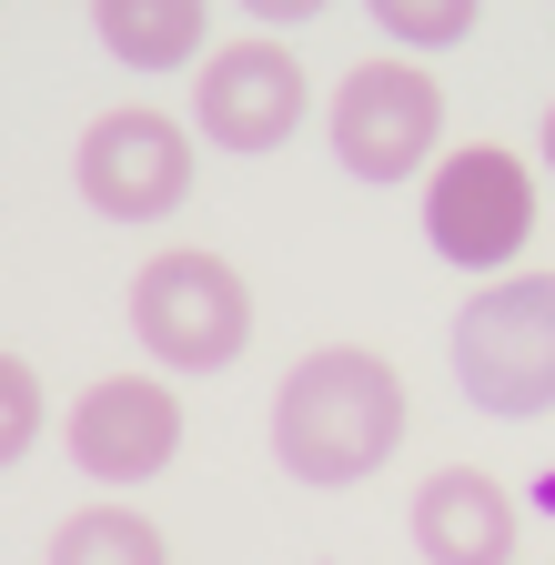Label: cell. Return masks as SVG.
Wrapping results in <instances>:
<instances>
[{"mask_svg":"<svg viewBox=\"0 0 555 565\" xmlns=\"http://www.w3.org/2000/svg\"><path fill=\"white\" fill-rule=\"evenodd\" d=\"M404 435V384L384 353L364 343H323L284 374L273 394V455L293 484H364Z\"/></svg>","mask_w":555,"mask_h":565,"instance_id":"6da1fadb","label":"cell"},{"mask_svg":"<svg viewBox=\"0 0 555 565\" xmlns=\"http://www.w3.org/2000/svg\"><path fill=\"white\" fill-rule=\"evenodd\" d=\"M455 384L474 414H505V424L555 404V273L484 282L455 313Z\"/></svg>","mask_w":555,"mask_h":565,"instance_id":"7a4b0ae2","label":"cell"},{"mask_svg":"<svg viewBox=\"0 0 555 565\" xmlns=\"http://www.w3.org/2000/svg\"><path fill=\"white\" fill-rule=\"evenodd\" d=\"M131 343L172 374H223L253 343V282L223 253H152L131 273Z\"/></svg>","mask_w":555,"mask_h":565,"instance_id":"3957f363","label":"cell"},{"mask_svg":"<svg viewBox=\"0 0 555 565\" xmlns=\"http://www.w3.org/2000/svg\"><path fill=\"white\" fill-rule=\"evenodd\" d=\"M535 233V172L495 141H474V152H445L435 182H425V243L435 263L455 273H505Z\"/></svg>","mask_w":555,"mask_h":565,"instance_id":"277c9868","label":"cell"},{"mask_svg":"<svg viewBox=\"0 0 555 565\" xmlns=\"http://www.w3.org/2000/svg\"><path fill=\"white\" fill-rule=\"evenodd\" d=\"M323 131H333V162L354 182H414L445 141V92L414 61H364V71H343Z\"/></svg>","mask_w":555,"mask_h":565,"instance_id":"5b68a950","label":"cell"},{"mask_svg":"<svg viewBox=\"0 0 555 565\" xmlns=\"http://www.w3.org/2000/svg\"><path fill=\"white\" fill-rule=\"evenodd\" d=\"M72 182L102 223H162L192 192V131L162 111H102L72 152Z\"/></svg>","mask_w":555,"mask_h":565,"instance_id":"8992f818","label":"cell"},{"mask_svg":"<svg viewBox=\"0 0 555 565\" xmlns=\"http://www.w3.org/2000/svg\"><path fill=\"white\" fill-rule=\"evenodd\" d=\"M192 121L223 141V152H273L293 141L303 121V61L284 41H233L202 61V92H192Z\"/></svg>","mask_w":555,"mask_h":565,"instance_id":"52a82bcc","label":"cell"},{"mask_svg":"<svg viewBox=\"0 0 555 565\" xmlns=\"http://www.w3.org/2000/svg\"><path fill=\"white\" fill-rule=\"evenodd\" d=\"M182 455V404L152 374H111L72 404V465L102 484H152Z\"/></svg>","mask_w":555,"mask_h":565,"instance_id":"ba28073f","label":"cell"},{"mask_svg":"<svg viewBox=\"0 0 555 565\" xmlns=\"http://www.w3.org/2000/svg\"><path fill=\"white\" fill-rule=\"evenodd\" d=\"M414 545L425 565H515V494L474 465H445L414 484Z\"/></svg>","mask_w":555,"mask_h":565,"instance_id":"9c48e42d","label":"cell"},{"mask_svg":"<svg viewBox=\"0 0 555 565\" xmlns=\"http://www.w3.org/2000/svg\"><path fill=\"white\" fill-rule=\"evenodd\" d=\"M92 31H102V51L121 71H182L213 41V11H202V0H102Z\"/></svg>","mask_w":555,"mask_h":565,"instance_id":"30bf717a","label":"cell"},{"mask_svg":"<svg viewBox=\"0 0 555 565\" xmlns=\"http://www.w3.org/2000/svg\"><path fill=\"white\" fill-rule=\"evenodd\" d=\"M41 565H162V525L131 505H82L72 525H51Z\"/></svg>","mask_w":555,"mask_h":565,"instance_id":"8fae6325","label":"cell"},{"mask_svg":"<svg viewBox=\"0 0 555 565\" xmlns=\"http://www.w3.org/2000/svg\"><path fill=\"white\" fill-rule=\"evenodd\" d=\"M374 31L384 41H474V0H374Z\"/></svg>","mask_w":555,"mask_h":565,"instance_id":"7c38bea8","label":"cell"},{"mask_svg":"<svg viewBox=\"0 0 555 565\" xmlns=\"http://www.w3.org/2000/svg\"><path fill=\"white\" fill-rule=\"evenodd\" d=\"M31 435H41V384H31L21 353H0V465H21Z\"/></svg>","mask_w":555,"mask_h":565,"instance_id":"4fadbf2b","label":"cell"},{"mask_svg":"<svg viewBox=\"0 0 555 565\" xmlns=\"http://www.w3.org/2000/svg\"><path fill=\"white\" fill-rule=\"evenodd\" d=\"M545 172H555V111H545Z\"/></svg>","mask_w":555,"mask_h":565,"instance_id":"5bb4252c","label":"cell"}]
</instances>
